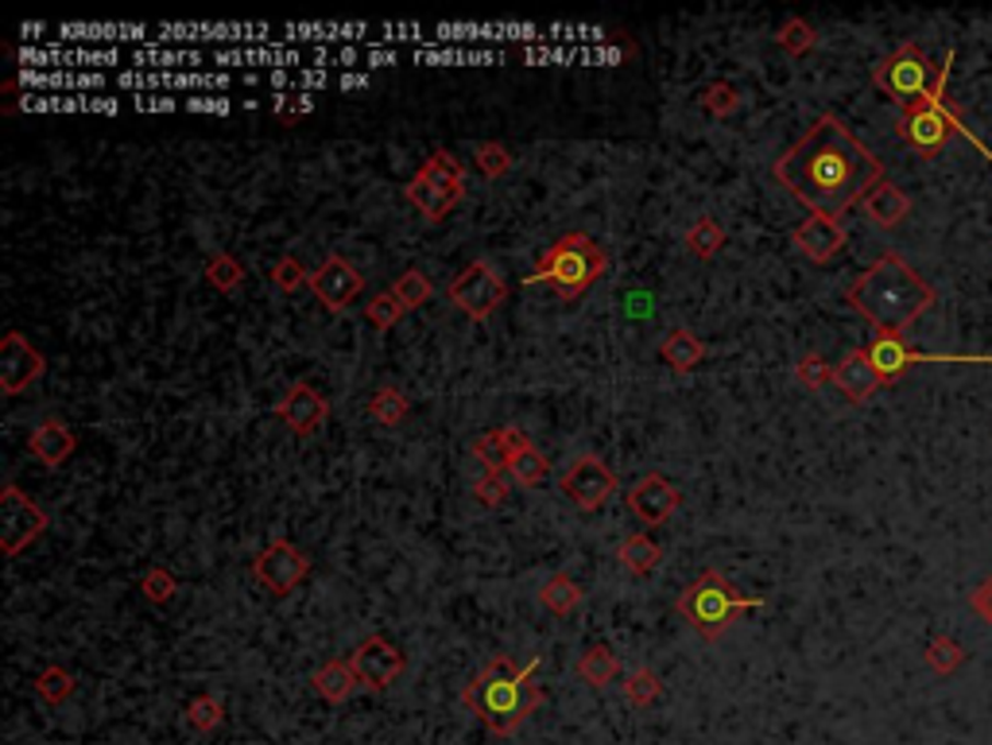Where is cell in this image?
Listing matches in <instances>:
<instances>
[{"label": "cell", "mask_w": 992, "mask_h": 745, "mask_svg": "<svg viewBox=\"0 0 992 745\" xmlns=\"http://www.w3.org/2000/svg\"><path fill=\"white\" fill-rule=\"evenodd\" d=\"M504 474H509V478H516L520 486H544L547 474H551V463H547V454L532 443L527 451L512 454L509 466H504Z\"/></svg>", "instance_id": "obj_28"}, {"label": "cell", "mask_w": 992, "mask_h": 745, "mask_svg": "<svg viewBox=\"0 0 992 745\" xmlns=\"http://www.w3.org/2000/svg\"><path fill=\"white\" fill-rule=\"evenodd\" d=\"M392 295H396V303L404 311H416V307H423L427 300L434 295V288H431V280H427L419 268H404V272L392 280V288H388Z\"/></svg>", "instance_id": "obj_30"}, {"label": "cell", "mask_w": 992, "mask_h": 745, "mask_svg": "<svg viewBox=\"0 0 992 745\" xmlns=\"http://www.w3.org/2000/svg\"><path fill=\"white\" fill-rule=\"evenodd\" d=\"M775 44L783 47L787 55H806V51H815V44H818V32H815V24H806L803 16H791V20H783V27L775 32Z\"/></svg>", "instance_id": "obj_35"}, {"label": "cell", "mask_w": 992, "mask_h": 745, "mask_svg": "<svg viewBox=\"0 0 992 745\" xmlns=\"http://www.w3.org/2000/svg\"><path fill=\"white\" fill-rule=\"evenodd\" d=\"M43 373H47V358L20 330H9L0 342V388H4V396H20Z\"/></svg>", "instance_id": "obj_15"}, {"label": "cell", "mask_w": 992, "mask_h": 745, "mask_svg": "<svg viewBox=\"0 0 992 745\" xmlns=\"http://www.w3.org/2000/svg\"><path fill=\"white\" fill-rule=\"evenodd\" d=\"M969 606H973V614H977V617H984V621H989V626H992V574H989V579H984L981 586H977V591H973V598H969Z\"/></svg>", "instance_id": "obj_48"}, {"label": "cell", "mask_w": 992, "mask_h": 745, "mask_svg": "<svg viewBox=\"0 0 992 745\" xmlns=\"http://www.w3.org/2000/svg\"><path fill=\"white\" fill-rule=\"evenodd\" d=\"M775 183L795 202H803L818 218H845L853 206L865 202V195L884 183L880 155L868 152V144L853 137L833 113L822 117L775 160Z\"/></svg>", "instance_id": "obj_1"}, {"label": "cell", "mask_w": 992, "mask_h": 745, "mask_svg": "<svg viewBox=\"0 0 992 745\" xmlns=\"http://www.w3.org/2000/svg\"><path fill=\"white\" fill-rule=\"evenodd\" d=\"M961 660H966V649H961L954 637H934V641L926 644V664H931L938 676H950V672H958Z\"/></svg>", "instance_id": "obj_38"}, {"label": "cell", "mask_w": 992, "mask_h": 745, "mask_svg": "<svg viewBox=\"0 0 992 745\" xmlns=\"http://www.w3.org/2000/svg\"><path fill=\"white\" fill-rule=\"evenodd\" d=\"M241 280H245V268H241V260L233 257V253H213V257L206 260V283L218 288L221 295L237 292Z\"/></svg>", "instance_id": "obj_33"}, {"label": "cell", "mask_w": 992, "mask_h": 745, "mask_svg": "<svg viewBox=\"0 0 992 745\" xmlns=\"http://www.w3.org/2000/svg\"><path fill=\"white\" fill-rule=\"evenodd\" d=\"M938 70H942V62L938 67H931L926 55H923V47L903 44V47H896L888 59L876 62L873 86L880 90L888 102H896L899 113H903V109L923 105L926 97L934 94V86H938Z\"/></svg>", "instance_id": "obj_8"}, {"label": "cell", "mask_w": 992, "mask_h": 745, "mask_svg": "<svg viewBox=\"0 0 992 745\" xmlns=\"http://www.w3.org/2000/svg\"><path fill=\"white\" fill-rule=\"evenodd\" d=\"M140 591H144L148 602H155V606H167L171 598H175L178 583L175 574L167 571V567H152V571L144 574V583H140Z\"/></svg>", "instance_id": "obj_44"}, {"label": "cell", "mask_w": 992, "mask_h": 745, "mask_svg": "<svg viewBox=\"0 0 992 745\" xmlns=\"http://www.w3.org/2000/svg\"><path fill=\"white\" fill-rule=\"evenodd\" d=\"M404 315H408V311L399 307V303H396V295H392V292L373 295V300H369V307H365V323L373 326L376 335H384V330H392V326H396Z\"/></svg>", "instance_id": "obj_39"}, {"label": "cell", "mask_w": 992, "mask_h": 745, "mask_svg": "<svg viewBox=\"0 0 992 745\" xmlns=\"http://www.w3.org/2000/svg\"><path fill=\"white\" fill-rule=\"evenodd\" d=\"M740 105V94L730 86V82H710V86L702 90V109L713 113V117H730V113H737Z\"/></svg>", "instance_id": "obj_43"}, {"label": "cell", "mask_w": 992, "mask_h": 745, "mask_svg": "<svg viewBox=\"0 0 992 745\" xmlns=\"http://www.w3.org/2000/svg\"><path fill=\"white\" fill-rule=\"evenodd\" d=\"M617 559L628 567L632 574H640V579H647L652 571H660L663 563V548L647 536V532H632L628 540H620L617 548Z\"/></svg>", "instance_id": "obj_25"}, {"label": "cell", "mask_w": 992, "mask_h": 745, "mask_svg": "<svg viewBox=\"0 0 992 745\" xmlns=\"http://www.w3.org/2000/svg\"><path fill=\"white\" fill-rule=\"evenodd\" d=\"M221 719H225V702H221L218 695H195V699H190L187 722L198 730V734H210V730H218Z\"/></svg>", "instance_id": "obj_37"}, {"label": "cell", "mask_w": 992, "mask_h": 745, "mask_svg": "<svg viewBox=\"0 0 992 745\" xmlns=\"http://www.w3.org/2000/svg\"><path fill=\"white\" fill-rule=\"evenodd\" d=\"M132 62H137V67H190V62H202V55H195V51H152V55L137 51L132 55Z\"/></svg>", "instance_id": "obj_46"}, {"label": "cell", "mask_w": 992, "mask_h": 745, "mask_svg": "<svg viewBox=\"0 0 992 745\" xmlns=\"http://www.w3.org/2000/svg\"><path fill=\"white\" fill-rule=\"evenodd\" d=\"M314 691L323 695L326 702H346L353 691H361V684H357V672L349 660H326L323 668L314 672Z\"/></svg>", "instance_id": "obj_24"}, {"label": "cell", "mask_w": 992, "mask_h": 745, "mask_svg": "<svg viewBox=\"0 0 992 745\" xmlns=\"http://www.w3.org/2000/svg\"><path fill=\"white\" fill-rule=\"evenodd\" d=\"M845 303L876 326V335H903L934 307V288L899 253H884L849 283Z\"/></svg>", "instance_id": "obj_2"}, {"label": "cell", "mask_w": 992, "mask_h": 745, "mask_svg": "<svg viewBox=\"0 0 992 745\" xmlns=\"http://www.w3.org/2000/svg\"><path fill=\"white\" fill-rule=\"evenodd\" d=\"M474 497L481 501L485 509L504 505V497H509V481H504V470H489V466H481V474H477V481H474Z\"/></svg>", "instance_id": "obj_41"}, {"label": "cell", "mask_w": 992, "mask_h": 745, "mask_svg": "<svg viewBox=\"0 0 992 745\" xmlns=\"http://www.w3.org/2000/svg\"><path fill=\"white\" fill-rule=\"evenodd\" d=\"M791 241H795V248L803 253L806 260H815V265H830L841 248H845V225L833 222V218L810 214L803 225H795Z\"/></svg>", "instance_id": "obj_18"}, {"label": "cell", "mask_w": 992, "mask_h": 745, "mask_svg": "<svg viewBox=\"0 0 992 745\" xmlns=\"http://www.w3.org/2000/svg\"><path fill=\"white\" fill-rule=\"evenodd\" d=\"M272 283L280 288V292L291 295V292H299V288H306V283H311V272H306V268L299 265L295 257H280L272 265Z\"/></svg>", "instance_id": "obj_45"}, {"label": "cell", "mask_w": 992, "mask_h": 745, "mask_svg": "<svg viewBox=\"0 0 992 745\" xmlns=\"http://www.w3.org/2000/svg\"><path fill=\"white\" fill-rule=\"evenodd\" d=\"M27 86H105L97 74H24Z\"/></svg>", "instance_id": "obj_47"}, {"label": "cell", "mask_w": 992, "mask_h": 745, "mask_svg": "<svg viewBox=\"0 0 992 745\" xmlns=\"http://www.w3.org/2000/svg\"><path fill=\"white\" fill-rule=\"evenodd\" d=\"M276 416H280L295 435H314V431L326 423V416H330V404H326V396L318 393V388L295 385L280 404H276Z\"/></svg>", "instance_id": "obj_19"}, {"label": "cell", "mask_w": 992, "mask_h": 745, "mask_svg": "<svg viewBox=\"0 0 992 745\" xmlns=\"http://www.w3.org/2000/svg\"><path fill=\"white\" fill-rule=\"evenodd\" d=\"M795 381L803 388H826L833 385V365L826 358H818V353H806L795 365Z\"/></svg>", "instance_id": "obj_42"}, {"label": "cell", "mask_w": 992, "mask_h": 745, "mask_svg": "<svg viewBox=\"0 0 992 745\" xmlns=\"http://www.w3.org/2000/svg\"><path fill=\"white\" fill-rule=\"evenodd\" d=\"M660 358L667 361L675 373H690V369H698L705 361V342L695 335V330H687V326H670L660 342Z\"/></svg>", "instance_id": "obj_23"}, {"label": "cell", "mask_w": 992, "mask_h": 745, "mask_svg": "<svg viewBox=\"0 0 992 745\" xmlns=\"http://www.w3.org/2000/svg\"><path fill=\"white\" fill-rule=\"evenodd\" d=\"M577 679L590 687H597V691H605V687L612 684V679L620 676V660L612 656L605 644H590V649L577 656Z\"/></svg>", "instance_id": "obj_26"}, {"label": "cell", "mask_w": 992, "mask_h": 745, "mask_svg": "<svg viewBox=\"0 0 992 745\" xmlns=\"http://www.w3.org/2000/svg\"><path fill=\"white\" fill-rule=\"evenodd\" d=\"M474 163H477V172L485 175V179H501V175H509L512 172V152L504 144H497V140H485V144H477L474 148Z\"/></svg>", "instance_id": "obj_36"}, {"label": "cell", "mask_w": 992, "mask_h": 745, "mask_svg": "<svg viewBox=\"0 0 992 745\" xmlns=\"http://www.w3.org/2000/svg\"><path fill=\"white\" fill-rule=\"evenodd\" d=\"M474 458L489 470H504L509 466V446H504V428H492L485 431L481 439L474 443Z\"/></svg>", "instance_id": "obj_40"}, {"label": "cell", "mask_w": 992, "mask_h": 745, "mask_svg": "<svg viewBox=\"0 0 992 745\" xmlns=\"http://www.w3.org/2000/svg\"><path fill=\"white\" fill-rule=\"evenodd\" d=\"M562 493L574 501V509L582 513H597V509L609 505V497L617 493V474L594 458V454H582L570 463V470L562 474Z\"/></svg>", "instance_id": "obj_12"}, {"label": "cell", "mask_w": 992, "mask_h": 745, "mask_svg": "<svg viewBox=\"0 0 992 745\" xmlns=\"http://www.w3.org/2000/svg\"><path fill=\"white\" fill-rule=\"evenodd\" d=\"M74 676H70L62 664H51V668H43L39 676H35V691H39V699L47 702V707H62V702L74 695Z\"/></svg>", "instance_id": "obj_32"}, {"label": "cell", "mask_w": 992, "mask_h": 745, "mask_svg": "<svg viewBox=\"0 0 992 745\" xmlns=\"http://www.w3.org/2000/svg\"><path fill=\"white\" fill-rule=\"evenodd\" d=\"M314 102L311 97H299V102H288V97H276V113H311Z\"/></svg>", "instance_id": "obj_50"}, {"label": "cell", "mask_w": 992, "mask_h": 745, "mask_svg": "<svg viewBox=\"0 0 992 745\" xmlns=\"http://www.w3.org/2000/svg\"><path fill=\"white\" fill-rule=\"evenodd\" d=\"M868 361L880 373L884 385H896L911 365H992V353H923L911 350L903 335H876L865 346Z\"/></svg>", "instance_id": "obj_9"}, {"label": "cell", "mask_w": 992, "mask_h": 745, "mask_svg": "<svg viewBox=\"0 0 992 745\" xmlns=\"http://www.w3.org/2000/svg\"><path fill=\"white\" fill-rule=\"evenodd\" d=\"M253 574L276 594V598H283V594H291L299 583L311 579V559H306L291 540H272L253 559Z\"/></svg>", "instance_id": "obj_13"}, {"label": "cell", "mask_w": 992, "mask_h": 745, "mask_svg": "<svg viewBox=\"0 0 992 745\" xmlns=\"http://www.w3.org/2000/svg\"><path fill=\"white\" fill-rule=\"evenodd\" d=\"M404 195L427 222H442L466 198V167L450 148H434L423 160V167L408 179Z\"/></svg>", "instance_id": "obj_7"}, {"label": "cell", "mask_w": 992, "mask_h": 745, "mask_svg": "<svg viewBox=\"0 0 992 745\" xmlns=\"http://www.w3.org/2000/svg\"><path fill=\"white\" fill-rule=\"evenodd\" d=\"M679 505H682L679 486H670L663 474H644L637 486L628 489V509H632V513H637V521L647 524V528H660V524H667Z\"/></svg>", "instance_id": "obj_17"}, {"label": "cell", "mask_w": 992, "mask_h": 745, "mask_svg": "<svg viewBox=\"0 0 992 745\" xmlns=\"http://www.w3.org/2000/svg\"><path fill=\"white\" fill-rule=\"evenodd\" d=\"M311 292L323 300L326 311H334V315H341V311L349 307V303L357 300V295L365 292V276L357 272L353 265H349L346 257H326L323 268L318 272H311Z\"/></svg>", "instance_id": "obj_16"}, {"label": "cell", "mask_w": 992, "mask_h": 745, "mask_svg": "<svg viewBox=\"0 0 992 745\" xmlns=\"http://www.w3.org/2000/svg\"><path fill=\"white\" fill-rule=\"evenodd\" d=\"M865 214H868V222L873 225H880V230H896L903 218L911 214V198L903 195V190L896 187V183H876L873 190L865 195Z\"/></svg>", "instance_id": "obj_22"}, {"label": "cell", "mask_w": 992, "mask_h": 745, "mask_svg": "<svg viewBox=\"0 0 992 745\" xmlns=\"http://www.w3.org/2000/svg\"><path fill=\"white\" fill-rule=\"evenodd\" d=\"M187 109L190 113H230L233 105L225 102V97H190Z\"/></svg>", "instance_id": "obj_49"}, {"label": "cell", "mask_w": 992, "mask_h": 745, "mask_svg": "<svg viewBox=\"0 0 992 745\" xmlns=\"http://www.w3.org/2000/svg\"><path fill=\"white\" fill-rule=\"evenodd\" d=\"M763 606H768V598L737 591V586H733L721 571H713V567H705L695 583L679 594V602H675L682 621L710 644L730 633V626L745 614V609H763Z\"/></svg>", "instance_id": "obj_4"}, {"label": "cell", "mask_w": 992, "mask_h": 745, "mask_svg": "<svg viewBox=\"0 0 992 745\" xmlns=\"http://www.w3.org/2000/svg\"><path fill=\"white\" fill-rule=\"evenodd\" d=\"M725 241H730V233L721 230V222H713V218H698L687 230V248L698 260H713L725 248Z\"/></svg>", "instance_id": "obj_29"}, {"label": "cell", "mask_w": 992, "mask_h": 745, "mask_svg": "<svg viewBox=\"0 0 992 745\" xmlns=\"http://www.w3.org/2000/svg\"><path fill=\"white\" fill-rule=\"evenodd\" d=\"M137 109H163V113H171V109H178V102H175V97H137Z\"/></svg>", "instance_id": "obj_51"}, {"label": "cell", "mask_w": 992, "mask_h": 745, "mask_svg": "<svg viewBox=\"0 0 992 745\" xmlns=\"http://www.w3.org/2000/svg\"><path fill=\"white\" fill-rule=\"evenodd\" d=\"M833 385H838V393L845 396L849 404H865L868 396L884 385V381H880V373L873 369V361H868V353L853 350V353H845L838 365H833Z\"/></svg>", "instance_id": "obj_20"}, {"label": "cell", "mask_w": 992, "mask_h": 745, "mask_svg": "<svg viewBox=\"0 0 992 745\" xmlns=\"http://www.w3.org/2000/svg\"><path fill=\"white\" fill-rule=\"evenodd\" d=\"M446 295L466 318L485 323V318L497 315V307L509 300V283H504V276L497 272L489 260H474V265H466L454 280H450Z\"/></svg>", "instance_id": "obj_10"}, {"label": "cell", "mask_w": 992, "mask_h": 745, "mask_svg": "<svg viewBox=\"0 0 992 745\" xmlns=\"http://www.w3.org/2000/svg\"><path fill=\"white\" fill-rule=\"evenodd\" d=\"M535 672H539V656L527 660V664H516L512 656H497L469 679L462 702L481 719L485 730H492L497 737H512L544 707V687H539Z\"/></svg>", "instance_id": "obj_3"}, {"label": "cell", "mask_w": 992, "mask_h": 745, "mask_svg": "<svg viewBox=\"0 0 992 745\" xmlns=\"http://www.w3.org/2000/svg\"><path fill=\"white\" fill-rule=\"evenodd\" d=\"M27 451H32V458H39L43 466L55 470V466H62L78 451V435L62 420H43L32 431V439H27Z\"/></svg>", "instance_id": "obj_21"}, {"label": "cell", "mask_w": 992, "mask_h": 745, "mask_svg": "<svg viewBox=\"0 0 992 745\" xmlns=\"http://www.w3.org/2000/svg\"><path fill=\"white\" fill-rule=\"evenodd\" d=\"M954 59H958V51L946 55V62H942V70H938V86H934V94L926 97L923 105H915V109H903V113H899L896 132L903 137V144H911L915 152H923V155L942 152V148L950 144L954 137H966L969 144H977V152H981L984 160L992 163V148H989V144H981V140H977V132H969L966 125H961L958 109H954V105L946 102V82H950Z\"/></svg>", "instance_id": "obj_6"}, {"label": "cell", "mask_w": 992, "mask_h": 745, "mask_svg": "<svg viewBox=\"0 0 992 745\" xmlns=\"http://www.w3.org/2000/svg\"><path fill=\"white\" fill-rule=\"evenodd\" d=\"M0 505H4V556H20L27 544L39 540L47 532V513L35 505L32 497H24V489L16 481L4 486Z\"/></svg>", "instance_id": "obj_14"}, {"label": "cell", "mask_w": 992, "mask_h": 745, "mask_svg": "<svg viewBox=\"0 0 992 745\" xmlns=\"http://www.w3.org/2000/svg\"><path fill=\"white\" fill-rule=\"evenodd\" d=\"M346 660L353 664L361 691H388V687L408 672V656H404L388 637H365Z\"/></svg>", "instance_id": "obj_11"}, {"label": "cell", "mask_w": 992, "mask_h": 745, "mask_svg": "<svg viewBox=\"0 0 992 745\" xmlns=\"http://www.w3.org/2000/svg\"><path fill=\"white\" fill-rule=\"evenodd\" d=\"M582 598H585V591L562 571L551 574V579L539 586V602H544V609L547 614H555V617H570L577 606H582Z\"/></svg>", "instance_id": "obj_27"}, {"label": "cell", "mask_w": 992, "mask_h": 745, "mask_svg": "<svg viewBox=\"0 0 992 745\" xmlns=\"http://www.w3.org/2000/svg\"><path fill=\"white\" fill-rule=\"evenodd\" d=\"M660 695H663V684H660V676H655L652 668H637V672H628V676H625V699H628V707L647 711V707H652Z\"/></svg>", "instance_id": "obj_34"}, {"label": "cell", "mask_w": 992, "mask_h": 745, "mask_svg": "<svg viewBox=\"0 0 992 745\" xmlns=\"http://www.w3.org/2000/svg\"><path fill=\"white\" fill-rule=\"evenodd\" d=\"M408 411H411L408 396L399 393V388H392V385L376 388L373 400H369V416H373L376 423H384V428H399V423L408 420Z\"/></svg>", "instance_id": "obj_31"}, {"label": "cell", "mask_w": 992, "mask_h": 745, "mask_svg": "<svg viewBox=\"0 0 992 745\" xmlns=\"http://www.w3.org/2000/svg\"><path fill=\"white\" fill-rule=\"evenodd\" d=\"M605 268H609V257L590 233H567L539 257V265L532 268V276L524 283H532V288L544 283L559 300L574 303L602 280Z\"/></svg>", "instance_id": "obj_5"}, {"label": "cell", "mask_w": 992, "mask_h": 745, "mask_svg": "<svg viewBox=\"0 0 992 745\" xmlns=\"http://www.w3.org/2000/svg\"><path fill=\"white\" fill-rule=\"evenodd\" d=\"M341 86H369V78L365 74H346L341 78Z\"/></svg>", "instance_id": "obj_52"}]
</instances>
